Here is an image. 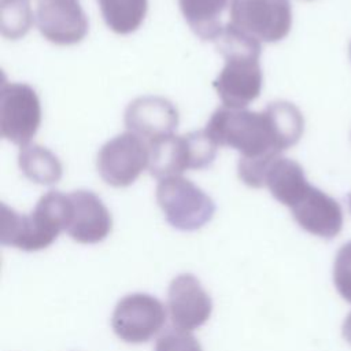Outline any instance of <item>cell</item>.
I'll use <instances>...</instances> for the list:
<instances>
[{
    "mask_svg": "<svg viewBox=\"0 0 351 351\" xmlns=\"http://www.w3.org/2000/svg\"><path fill=\"white\" fill-rule=\"evenodd\" d=\"M304 130L300 110L284 100L263 111L221 107L210 117L204 132L218 145L240 152V159L270 163L295 145Z\"/></svg>",
    "mask_w": 351,
    "mask_h": 351,
    "instance_id": "cell-1",
    "label": "cell"
},
{
    "mask_svg": "<svg viewBox=\"0 0 351 351\" xmlns=\"http://www.w3.org/2000/svg\"><path fill=\"white\" fill-rule=\"evenodd\" d=\"M214 44L225 58V66L213 85L223 107L232 110L245 108L262 92L261 41L229 22L223 26Z\"/></svg>",
    "mask_w": 351,
    "mask_h": 351,
    "instance_id": "cell-2",
    "label": "cell"
},
{
    "mask_svg": "<svg viewBox=\"0 0 351 351\" xmlns=\"http://www.w3.org/2000/svg\"><path fill=\"white\" fill-rule=\"evenodd\" d=\"M70 218L69 195L48 191L40 197L30 214H21L1 204L0 241L3 245L34 252L49 247L62 230L66 232Z\"/></svg>",
    "mask_w": 351,
    "mask_h": 351,
    "instance_id": "cell-3",
    "label": "cell"
},
{
    "mask_svg": "<svg viewBox=\"0 0 351 351\" xmlns=\"http://www.w3.org/2000/svg\"><path fill=\"white\" fill-rule=\"evenodd\" d=\"M149 145V173L158 180L181 176L188 170H200L213 165L218 145L204 130L182 136H167Z\"/></svg>",
    "mask_w": 351,
    "mask_h": 351,
    "instance_id": "cell-4",
    "label": "cell"
},
{
    "mask_svg": "<svg viewBox=\"0 0 351 351\" xmlns=\"http://www.w3.org/2000/svg\"><path fill=\"white\" fill-rule=\"evenodd\" d=\"M156 202L170 226L193 232L208 223L215 213L214 200L196 184L182 176L159 180Z\"/></svg>",
    "mask_w": 351,
    "mask_h": 351,
    "instance_id": "cell-5",
    "label": "cell"
},
{
    "mask_svg": "<svg viewBox=\"0 0 351 351\" xmlns=\"http://www.w3.org/2000/svg\"><path fill=\"white\" fill-rule=\"evenodd\" d=\"M230 23L258 41L277 43L292 26L289 0H230Z\"/></svg>",
    "mask_w": 351,
    "mask_h": 351,
    "instance_id": "cell-6",
    "label": "cell"
},
{
    "mask_svg": "<svg viewBox=\"0 0 351 351\" xmlns=\"http://www.w3.org/2000/svg\"><path fill=\"white\" fill-rule=\"evenodd\" d=\"M148 165L149 145L133 132L112 137L97 152V171L106 184L115 188L132 185Z\"/></svg>",
    "mask_w": 351,
    "mask_h": 351,
    "instance_id": "cell-7",
    "label": "cell"
},
{
    "mask_svg": "<svg viewBox=\"0 0 351 351\" xmlns=\"http://www.w3.org/2000/svg\"><path fill=\"white\" fill-rule=\"evenodd\" d=\"M165 304L149 293L136 292L123 296L111 315L114 333L125 343L141 344L151 340L166 324Z\"/></svg>",
    "mask_w": 351,
    "mask_h": 351,
    "instance_id": "cell-8",
    "label": "cell"
},
{
    "mask_svg": "<svg viewBox=\"0 0 351 351\" xmlns=\"http://www.w3.org/2000/svg\"><path fill=\"white\" fill-rule=\"evenodd\" d=\"M0 93L1 136L19 147L30 144L41 123L36 90L23 82H3Z\"/></svg>",
    "mask_w": 351,
    "mask_h": 351,
    "instance_id": "cell-9",
    "label": "cell"
},
{
    "mask_svg": "<svg viewBox=\"0 0 351 351\" xmlns=\"http://www.w3.org/2000/svg\"><path fill=\"white\" fill-rule=\"evenodd\" d=\"M36 23L44 38L56 45L81 43L89 30V21L78 0H40Z\"/></svg>",
    "mask_w": 351,
    "mask_h": 351,
    "instance_id": "cell-10",
    "label": "cell"
},
{
    "mask_svg": "<svg viewBox=\"0 0 351 351\" xmlns=\"http://www.w3.org/2000/svg\"><path fill=\"white\" fill-rule=\"evenodd\" d=\"M167 308L173 325L191 332L210 319L213 300L196 276L182 273L169 285Z\"/></svg>",
    "mask_w": 351,
    "mask_h": 351,
    "instance_id": "cell-11",
    "label": "cell"
},
{
    "mask_svg": "<svg viewBox=\"0 0 351 351\" xmlns=\"http://www.w3.org/2000/svg\"><path fill=\"white\" fill-rule=\"evenodd\" d=\"M178 110L162 96H141L125 110V125L148 144L174 134L178 126Z\"/></svg>",
    "mask_w": 351,
    "mask_h": 351,
    "instance_id": "cell-12",
    "label": "cell"
},
{
    "mask_svg": "<svg viewBox=\"0 0 351 351\" xmlns=\"http://www.w3.org/2000/svg\"><path fill=\"white\" fill-rule=\"evenodd\" d=\"M67 195L70 200V218L66 233L81 244L103 241L112 229V218L101 199L86 189L74 191Z\"/></svg>",
    "mask_w": 351,
    "mask_h": 351,
    "instance_id": "cell-13",
    "label": "cell"
},
{
    "mask_svg": "<svg viewBox=\"0 0 351 351\" xmlns=\"http://www.w3.org/2000/svg\"><path fill=\"white\" fill-rule=\"evenodd\" d=\"M291 213L302 229L322 239H333L343 228V211L337 200L313 185L291 207Z\"/></svg>",
    "mask_w": 351,
    "mask_h": 351,
    "instance_id": "cell-14",
    "label": "cell"
},
{
    "mask_svg": "<svg viewBox=\"0 0 351 351\" xmlns=\"http://www.w3.org/2000/svg\"><path fill=\"white\" fill-rule=\"evenodd\" d=\"M265 186L271 196L287 207H293L311 186L303 167L293 159L277 156L267 167L265 174Z\"/></svg>",
    "mask_w": 351,
    "mask_h": 351,
    "instance_id": "cell-15",
    "label": "cell"
},
{
    "mask_svg": "<svg viewBox=\"0 0 351 351\" xmlns=\"http://www.w3.org/2000/svg\"><path fill=\"white\" fill-rule=\"evenodd\" d=\"M230 0H178L180 10L191 30L206 41H215L225 25L221 15Z\"/></svg>",
    "mask_w": 351,
    "mask_h": 351,
    "instance_id": "cell-16",
    "label": "cell"
},
{
    "mask_svg": "<svg viewBox=\"0 0 351 351\" xmlns=\"http://www.w3.org/2000/svg\"><path fill=\"white\" fill-rule=\"evenodd\" d=\"M18 163L26 178L41 185L56 184L63 174V167L58 156L38 144L21 147Z\"/></svg>",
    "mask_w": 351,
    "mask_h": 351,
    "instance_id": "cell-17",
    "label": "cell"
},
{
    "mask_svg": "<svg viewBox=\"0 0 351 351\" xmlns=\"http://www.w3.org/2000/svg\"><path fill=\"white\" fill-rule=\"evenodd\" d=\"M106 25L117 34H130L144 22L148 0H97Z\"/></svg>",
    "mask_w": 351,
    "mask_h": 351,
    "instance_id": "cell-18",
    "label": "cell"
},
{
    "mask_svg": "<svg viewBox=\"0 0 351 351\" xmlns=\"http://www.w3.org/2000/svg\"><path fill=\"white\" fill-rule=\"evenodd\" d=\"M34 22L29 0H1V34L10 40L23 37Z\"/></svg>",
    "mask_w": 351,
    "mask_h": 351,
    "instance_id": "cell-19",
    "label": "cell"
},
{
    "mask_svg": "<svg viewBox=\"0 0 351 351\" xmlns=\"http://www.w3.org/2000/svg\"><path fill=\"white\" fill-rule=\"evenodd\" d=\"M154 351H203L199 340L177 326L167 328L155 341Z\"/></svg>",
    "mask_w": 351,
    "mask_h": 351,
    "instance_id": "cell-20",
    "label": "cell"
},
{
    "mask_svg": "<svg viewBox=\"0 0 351 351\" xmlns=\"http://www.w3.org/2000/svg\"><path fill=\"white\" fill-rule=\"evenodd\" d=\"M333 282L339 295L351 303V241L341 245L333 263Z\"/></svg>",
    "mask_w": 351,
    "mask_h": 351,
    "instance_id": "cell-21",
    "label": "cell"
},
{
    "mask_svg": "<svg viewBox=\"0 0 351 351\" xmlns=\"http://www.w3.org/2000/svg\"><path fill=\"white\" fill-rule=\"evenodd\" d=\"M343 336L351 344V313L347 315V318L343 322Z\"/></svg>",
    "mask_w": 351,
    "mask_h": 351,
    "instance_id": "cell-22",
    "label": "cell"
},
{
    "mask_svg": "<svg viewBox=\"0 0 351 351\" xmlns=\"http://www.w3.org/2000/svg\"><path fill=\"white\" fill-rule=\"evenodd\" d=\"M348 203H350V210H351V195L348 196Z\"/></svg>",
    "mask_w": 351,
    "mask_h": 351,
    "instance_id": "cell-23",
    "label": "cell"
},
{
    "mask_svg": "<svg viewBox=\"0 0 351 351\" xmlns=\"http://www.w3.org/2000/svg\"><path fill=\"white\" fill-rule=\"evenodd\" d=\"M350 58H351V44H350Z\"/></svg>",
    "mask_w": 351,
    "mask_h": 351,
    "instance_id": "cell-24",
    "label": "cell"
}]
</instances>
